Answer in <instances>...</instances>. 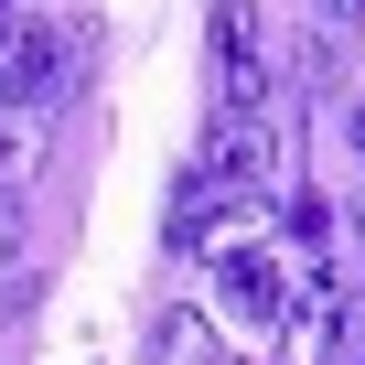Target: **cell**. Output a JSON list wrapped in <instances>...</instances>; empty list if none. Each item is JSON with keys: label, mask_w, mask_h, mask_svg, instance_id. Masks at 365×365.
Returning <instances> with one entry per match:
<instances>
[{"label": "cell", "mask_w": 365, "mask_h": 365, "mask_svg": "<svg viewBox=\"0 0 365 365\" xmlns=\"http://www.w3.org/2000/svg\"><path fill=\"white\" fill-rule=\"evenodd\" d=\"M43 161H54V129H43V118H22V108H0V182L22 194Z\"/></svg>", "instance_id": "5"}, {"label": "cell", "mask_w": 365, "mask_h": 365, "mask_svg": "<svg viewBox=\"0 0 365 365\" xmlns=\"http://www.w3.org/2000/svg\"><path fill=\"white\" fill-rule=\"evenodd\" d=\"M290 86H301V97H322V86H333V43H322V33H301V43H290Z\"/></svg>", "instance_id": "7"}, {"label": "cell", "mask_w": 365, "mask_h": 365, "mask_svg": "<svg viewBox=\"0 0 365 365\" xmlns=\"http://www.w3.org/2000/svg\"><path fill=\"white\" fill-rule=\"evenodd\" d=\"M354 247H365V215H354Z\"/></svg>", "instance_id": "11"}, {"label": "cell", "mask_w": 365, "mask_h": 365, "mask_svg": "<svg viewBox=\"0 0 365 365\" xmlns=\"http://www.w3.org/2000/svg\"><path fill=\"white\" fill-rule=\"evenodd\" d=\"M333 22H365V0H333Z\"/></svg>", "instance_id": "10"}, {"label": "cell", "mask_w": 365, "mask_h": 365, "mask_svg": "<svg viewBox=\"0 0 365 365\" xmlns=\"http://www.w3.org/2000/svg\"><path fill=\"white\" fill-rule=\"evenodd\" d=\"M344 140H354V161H365V108H354V118H344Z\"/></svg>", "instance_id": "9"}, {"label": "cell", "mask_w": 365, "mask_h": 365, "mask_svg": "<svg viewBox=\"0 0 365 365\" xmlns=\"http://www.w3.org/2000/svg\"><path fill=\"white\" fill-rule=\"evenodd\" d=\"M333 322H344V279H333V269H312V290H301V301H290V322H279V365H322Z\"/></svg>", "instance_id": "3"}, {"label": "cell", "mask_w": 365, "mask_h": 365, "mask_svg": "<svg viewBox=\"0 0 365 365\" xmlns=\"http://www.w3.org/2000/svg\"><path fill=\"white\" fill-rule=\"evenodd\" d=\"M150 365H226V344H215L205 312H161L150 322Z\"/></svg>", "instance_id": "4"}, {"label": "cell", "mask_w": 365, "mask_h": 365, "mask_svg": "<svg viewBox=\"0 0 365 365\" xmlns=\"http://www.w3.org/2000/svg\"><path fill=\"white\" fill-rule=\"evenodd\" d=\"M205 172L237 182V194H269L279 182V118H205Z\"/></svg>", "instance_id": "2"}, {"label": "cell", "mask_w": 365, "mask_h": 365, "mask_svg": "<svg viewBox=\"0 0 365 365\" xmlns=\"http://www.w3.org/2000/svg\"><path fill=\"white\" fill-rule=\"evenodd\" d=\"M215 65H237V54H258V0H215Z\"/></svg>", "instance_id": "6"}, {"label": "cell", "mask_w": 365, "mask_h": 365, "mask_svg": "<svg viewBox=\"0 0 365 365\" xmlns=\"http://www.w3.org/2000/svg\"><path fill=\"white\" fill-rule=\"evenodd\" d=\"M22 247H33V226H22V194H11V182H0V279L22 269Z\"/></svg>", "instance_id": "8"}, {"label": "cell", "mask_w": 365, "mask_h": 365, "mask_svg": "<svg viewBox=\"0 0 365 365\" xmlns=\"http://www.w3.org/2000/svg\"><path fill=\"white\" fill-rule=\"evenodd\" d=\"M76 86V43L22 11V0H0V108H22V118H54V97Z\"/></svg>", "instance_id": "1"}]
</instances>
